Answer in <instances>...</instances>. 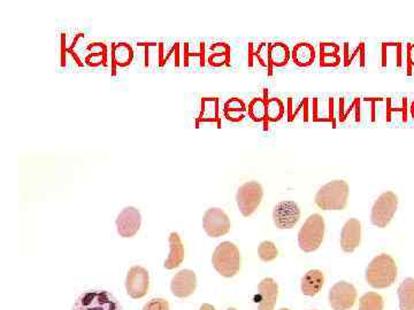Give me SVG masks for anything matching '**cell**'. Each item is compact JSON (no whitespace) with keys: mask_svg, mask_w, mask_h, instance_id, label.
<instances>
[{"mask_svg":"<svg viewBox=\"0 0 414 310\" xmlns=\"http://www.w3.org/2000/svg\"><path fill=\"white\" fill-rule=\"evenodd\" d=\"M168 241L169 255L168 258H166L164 267L167 270H173V269L179 268L184 261V246H183L182 241L177 232H172L169 234Z\"/></svg>","mask_w":414,"mask_h":310,"instance_id":"16","label":"cell"},{"mask_svg":"<svg viewBox=\"0 0 414 310\" xmlns=\"http://www.w3.org/2000/svg\"><path fill=\"white\" fill-rule=\"evenodd\" d=\"M279 310H290V309H288V308H281V309H279Z\"/></svg>","mask_w":414,"mask_h":310,"instance_id":"33","label":"cell"},{"mask_svg":"<svg viewBox=\"0 0 414 310\" xmlns=\"http://www.w3.org/2000/svg\"><path fill=\"white\" fill-rule=\"evenodd\" d=\"M150 287V275L141 265H133L127 274L126 289L133 299H142L146 296Z\"/></svg>","mask_w":414,"mask_h":310,"instance_id":"9","label":"cell"},{"mask_svg":"<svg viewBox=\"0 0 414 310\" xmlns=\"http://www.w3.org/2000/svg\"><path fill=\"white\" fill-rule=\"evenodd\" d=\"M340 46L334 43H321L320 45V63L321 66L334 67L340 63Z\"/></svg>","mask_w":414,"mask_h":310,"instance_id":"20","label":"cell"},{"mask_svg":"<svg viewBox=\"0 0 414 310\" xmlns=\"http://www.w3.org/2000/svg\"><path fill=\"white\" fill-rule=\"evenodd\" d=\"M382 296L378 293L369 292L360 298V305L358 310H383Z\"/></svg>","mask_w":414,"mask_h":310,"instance_id":"25","label":"cell"},{"mask_svg":"<svg viewBox=\"0 0 414 310\" xmlns=\"http://www.w3.org/2000/svg\"><path fill=\"white\" fill-rule=\"evenodd\" d=\"M227 310H237V309H236V308H228V309H227Z\"/></svg>","mask_w":414,"mask_h":310,"instance_id":"32","label":"cell"},{"mask_svg":"<svg viewBox=\"0 0 414 310\" xmlns=\"http://www.w3.org/2000/svg\"><path fill=\"white\" fill-rule=\"evenodd\" d=\"M350 188L343 179H335L323 185L316 195V205L323 210H343L348 203Z\"/></svg>","mask_w":414,"mask_h":310,"instance_id":"2","label":"cell"},{"mask_svg":"<svg viewBox=\"0 0 414 310\" xmlns=\"http://www.w3.org/2000/svg\"><path fill=\"white\" fill-rule=\"evenodd\" d=\"M299 220H301V210L295 201L285 200L279 202L278 205L274 207V224L279 229H292L297 225Z\"/></svg>","mask_w":414,"mask_h":310,"instance_id":"11","label":"cell"},{"mask_svg":"<svg viewBox=\"0 0 414 310\" xmlns=\"http://www.w3.org/2000/svg\"><path fill=\"white\" fill-rule=\"evenodd\" d=\"M248 112L254 122H261L267 118V102L261 98H254L249 104Z\"/></svg>","mask_w":414,"mask_h":310,"instance_id":"24","label":"cell"},{"mask_svg":"<svg viewBox=\"0 0 414 310\" xmlns=\"http://www.w3.org/2000/svg\"><path fill=\"white\" fill-rule=\"evenodd\" d=\"M400 310H414V278L404 279L397 291Z\"/></svg>","mask_w":414,"mask_h":310,"instance_id":"19","label":"cell"},{"mask_svg":"<svg viewBox=\"0 0 414 310\" xmlns=\"http://www.w3.org/2000/svg\"><path fill=\"white\" fill-rule=\"evenodd\" d=\"M72 310H122L119 300L106 289H90L75 300Z\"/></svg>","mask_w":414,"mask_h":310,"instance_id":"4","label":"cell"},{"mask_svg":"<svg viewBox=\"0 0 414 310\" xmlns=\"http://www.w3.org/2000/svg\"><path fill=\"white\" fill-rule=\"evenodd\" d=\"M197 287V276L195 272L189 269H183L175 274L171 282V291L173 296L184 299L193 296Z\"/></svg>","mask_w":414,"mask_h":310,"instance_id":"13","label":"cell"},{"mask_svg":"<svg viewBox=\"0 0 414 310\" xmlns=\"http://www.w3.org/2000/svg\"><path fill=\"white\" fill-rule=\"evenodd\" d=\"M357 299V289L348 282L336 283L329 291V303L334 310L351 309Z\"/></svg>","mask_w":414,"mask_h":310,"instance_id":"10","label":"cell"},{"mask_svg":"<svg viewBox=\"0 0 414 310\" xmlns=\"http://www.w3.org/2000/svg\"><path fill=\"white\" fill-rule=\"evenodd\" d=\"M225 116L232 122H239L244 119L246 112V104L239 98H232L225 104Z\"/></svg>","mask_w":414,"mask_h":310,"instance_id":"21","label":"cell"},{"mask_svg":"<svg viewBox=\"0 0 414 310\" xmlns=\"http://www.w3.org/2000/svg\"><path fill=\"white\" fill-rule=\"evenodd\" d=\"M325 277L320 270H309L302 279V292L304 296H314L323 289Z\"/></svg>","mask_w":414,"mask_h":310,"instance_id":"17","label":"cell"},{"mask_svg":"<svg viewBox=\"0 0 414 310\" xmlns=\"http://www.w3.org/2000/svg\"><path fill=\"white\" fill-rule=\"evenodd\" d=\"M212 265L226 278L234 277L239 272L242 265L239 247L230 241H224L219 244L212 255Z\"/></svg>","mask_w":414,"mask_h":310,"instance_id":"3","label":"cell"},{"mask_svg":"<svg viewBox=\"0 0 414 310\" xmlns=\"http://www.w3.org/2000/svg\"><path fill=\"white\" fill-rule=\"evenodd\" d=\"M263 188L259 181H250L241 185L236 195V202L243 217L252 215L263 200Z\"/></svg>","mask_w":414,"mask_h":310,"instance_id":"6","label":"cell"},{"mask_svg":"<svg viewBox=\"0 0 414 310\" xmlns=\"http://www.w3.org/2000/svg\"><path fill=\"white\" fill-rule=\"evenodd\" d=\"M398 207V197L393 192L386 191L380 195L373 205L371 222L378 228H386L393 220Z\"/></svg>","mask_w":414,"mask_h":310,"instance_id":"7","label":"cell"},{"mask_svg":"<svg viewBox=\"0 0 414 310\" xmlns=\"http://www.w3.org/2000/svg\"><path fill=\"white\" fill-rule=\"evenodd\" d=\"M411 114H412V116H413L414 119V101L412 102V106H411Z\"/></svg>","mask_w":414,"mask_h":310,"instance_id":"31","label":"cell"},{"mask_svg":"<svg viewBox=\"0 0 414 310\" xmlns=\"http://www.w3.org/2000/svg\"><path fill=\"white\" fill-rule=\"evenodd\" d=\"M325 237V220L320 214H312L298 232V245L305 253L316 251Z\"/></svg>","mask_w":414,"mask_h":310,"instance_id":"5","label":"cell"},{"mask_svg":"<svg viewBox=\"0 0 414 310\" xmlns=\"http://www.w3.org/2000/svg\"><path fill=\"white\" fill-rule=\"evenodd\" d=\"M199 310H215V308L212 305H210V303H203L200 306Z\"/></svg>","mask_w":414,"mask_h":310,"instance_id":"30","label":"cell"},{"mask_svg":"<svg viewBox=\"0 0 414 310\" xmlns=\"http://www.w3.org/2000/svg\"><path fill=\"white\" fill-rule=\"evenodd\" d=\"M285 104L279 98H270L267 101V119L272 122H276L285 115Z\"/></svg>","mask_w":414,"mask_h":310,"instance_id":"26","label":"cell"},{"mask_svg":"<svg viewBox=\"0 0 414 310\" xmlns=\"http://www.w3.org/2000/svg\"><path fill=\"white\" fill-rule=\"evenodd\" d=\"M397 278V265L389 254H380L373 258L366 269V282L373 289H386Z\"/></svg>","mask_w":414,"mask_h":310,"instance_id":"1","label":"cell"},{"mask_svg":"<svg viewBox=\"0 0 414 310\" xmlns=\"http://www.w3.org/2000/svg\"><path fill=\"white\" fill-rule=\"evenodd\" d=\"M362 241V223L357 219H350L344 224L340 232V247L345 253L356 251Z\"/></svg>","mask_w":414,"mask_h":310,"instance_id":"14","label":"cell"},{"mask_svg":"<svg viewBox=\"0 0 414 310\" xmlns=\"http://www.w3.org/2000/svg\"><path fill=\"white\" fill-rule=\"evenodd\" d=\"M292 56L297 66H311L316 60V49L309 43H298L292 49Z\"/></svg>","mask_w":414,"mask_h":310,"instance_id":"18","label":"cell"},{"mask_svg":"<svg viewBox=\"0 0 414 310\" xmlns=\"http://www.w3.org/2000/svg\"><path fill=\"white\" fill-rule=\"evenodd\" d=\"M258 255L261 261H274L279 256V250L273 241H265L258 247Z\"/></svg>","mask_w":414,"mask_h":310,"instance_id":"27","label":"cell"},{"mask_svg":"<svg viewBox=\"0 0 414 310\" xmlns=\"http://www.w3.org/2000/svg\"><path fill=\"white\" fill-rule=\"evenodd\" d=\"M408 63L414 65V45L410 46L408 49Z\"/></svg>","mask_w":414,"mask_h":310,"instance_id":"29","label":"cell"},{"mask_svg":"<svg viewBox=\"0 0 414 310\" xmlns=\"http://www.w3.org/2000/svg\"><path fill=\"white\" fill-rule=\"evenodd\" d=\"M133 59L131 46L127 43H120L113 46V61L120 67H127Z\"/></svg>","mask_w":414,"mask_h":310,"instance_id":"23","label":"cell"},{"mask_svg":"<svg viewBox=\"0 0 414 310\" xmlns=\"http://www.w3.org/2000/svg\"><path fill=\"white\" fill-rule=\"evenodd\" d=\"M278 296V283L273 278H263L258 285V310H274Z\"/></svg>","mask_w":414,"mask_h":310,"instance_id":"15","label":"cell"},{"mask_svg":"<svg viewBox=\"0 0 414 310\" xmlns=\"http://www.w3.org/2000/svg\"><path fill=\"white\" fill-rule=\"evenodd\" d=\"M290 51L283 43H274L270 46V61L274 66L282 67L288 63Z\"/></svg>","mask_w":414,"mask_h":310,"instance_id":"22","label":"cell"},{"mask_svg":"<svg viewBox=\"0 0 414 310\" xmlns=\"http://www.w3.org/2000/svg\"><path fill=\"white\" fill-rule=\"evenodd\" d=\"M143 310H169V303L167 300L155 298L145 303Z\"/></svg>","mask_w":414,"mask_h":310,"instance_id":"28","label":"cell"},{"mask_svg":"<svg viewBox=\"0 0 414 310\" xmlns=\"http://www.w3.org/2000/svg\"><path fill=\"white\" fill-rule=\"evenodd\" d=\"M116 224L120 237H133L141 229V212L131 206L126 207L116 217Z\"/></svg>","mask_w":414,"mask_h":310,"instance_id":"12","label":"cell"},{"mask_svg":"<svg viewBox=\"0 0 414 310\" xmlns=\"http://www.w3.org/2000/svg\"><path fill=\"white\" fill-rule=\"evenodd\" d=\"M203 228L208 237H222L230 230V220L221 208H210L204 214Z\"/></svg>","mask_w":414,"mask_h":310,"instance_id":"8","label":"cell"}]
</instances>
